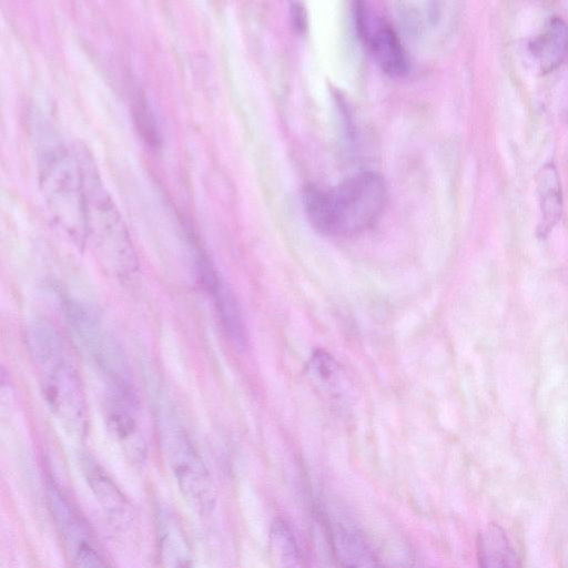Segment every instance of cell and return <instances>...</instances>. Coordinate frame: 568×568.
<instances>
[{"instance_id": "1", "label": "cell", "mask_w": 568, "mask_h": 568, "mask_svg": "<svg viewBox=\"0 0 568 568\" xmlns=\"http://www.w3.org/2000/svg\"><path fill=\"white\" fill-rule=\"evenodd\" d=\"M387 201L384 179L376 172L353 174L331 189L308 184L302 192L304 212L312 226L331 236H352L369 229Z\"/></svg>"}, {"instance_id": "2", "label": "cell", "mask_w": 568, "mask_h": 568, "mask_svg": "<svg viewBox=\"0 0 568 568\" xmlns=\"http://www.w3.org/2000/svg\"><path fill=\"white\" fill-rule=\"evenodd\" d=\"M27 344L37 368L47 405L70 434L81 436L87 427L83 385L69 349L50 324L33 323Z\"/></svg>"}, {"instance_id": "3", "label": "cell", "mask_w": 568, "mask_h": 568, "mask_svg": "<svg viewBox=\"0 0 568 568\" xmlns=\"http://www.w3.org/2000/svg\"><path fill=\"white\" fill-rule=\"evenodd\" d=\"M84 186V239L101 263L115 275H128L138 266L136 255L121 215L104 187L97 164L82 143L74 144Z\"/></svg>"}, {"instance_id": "4", "label": "cell", "mask_w": 568, "mask_h": 568, "mask_svg": "<svg viewBox=\"0 0 568 568\" xmlns=\"http://www.w3.org/2000/svg\"><path fill=\"white\" fill-rule=\"evenodd\" d=\"M40 189L53 216L70 234L84 239V186L75 146L45 143L38 155Z\"/></svg>"}, {"instance_id": "5", "label": "cell", "mask_w": 568, "mask_h": 568, "mask_svg": "<svg viewBox=\"0 0 568 568\" xmlns=\"http://www.w3.org/2000/svg\"><path fill=\"white\" fill-rule=\"evenodd\" d=\"M65 318L75 344L98 369L106 390L136 398L124 353L97 314L87 305L69 300Z\"/></svg>"}, {"instance_id": "6", "label": "cell", "mask_w": 568, "mask_h": 568, "mask_svg": "<svg viewBox=\"0 0 568 568\" xmlns=\"http://www.w3.org/2000/svg\"><path fill=\"white\" fill-rule=\"evenodd\" d=\"M159 423L162 452L181 493L197 510H211L215 504L213 481L187 432L170 413H162Z\"/></svg>"}, {"instance_id": "7", "label": "cell", "mask_w": 568, "mask_h": 568, "mask_svg": "<svg viewBox=\"0 0 568 568\" xmlns=\"http://www.w3.org/2000/svg\"><path fill=\"white\" fill-rule=\"evenodd\" d=\"M353 13L357 34L381 70L392 78L405 77L408 53L390 21L364 1L354 3Z\"/></svg>"}, {"instance_id": "8", "label": "cell", "mask_w": 568, "mask_h": 568, "mask_svg": "<svg viewBox=\"0 0 568 568\" xmlns=\"http://www.w3.org/2000/svg\"><path fill=\"white\" fill-rule=\"evenodd\" d=\"M136 399L106 392L103 403L105 423L123 450L134 465H141L146 458V440L135 415Z\"/></svg>"}, {"instance_id": "9", "label": "cell", "mask_w": 568, "mask_h": 568, "mask_svg": "<svg viewBox=\"0 0 568 568\" xmlns=\"http://www.w3.org/2000/svg\"><path fill=\"white\" fill-rule=\"evenodd\" d=\"M195 263L200 281L214 302L225 333L234 345L244 348L247 343L245 323L232 288L203 252H197Z\"/></svg>"}, {"instance_id": "10", "label": "cell", "mask_w": 568, "mask_h": 568, "mask_svg": "<svg viewBox=\"0 0 568 568\" xmlns=\"http://www.w3.org/2000/svg\"><path fill=\"white\" fill-rule=\"evenodd\" d=\"M328 542L341 568H384L379 557L356 528L342 523L327 527Z\"/></svg>"}, {"instance_id": "11", "label": "cell", "mask_w": 568, "mask_h": 568, "mask_svg": "<svg viewBox=\"0 0 568 568\" xmlns=\"http://www.w3.org/2000/svg\"><path fill=\"white\" fill-rule=\"evenodd\" d=\"M528 48L541 71H552L568 55V23L551 17Z\"/></svg>"}, {"instance_id": "12", "label": "cell", "mask_w": 568, "mask_h": 568, "mask_svg": "<svg viewBox=\"0 0 568 568\" xmlns=\"http://www.w3.org/2000/svg\"><path fill=\"white\" fill-rule=\"evenodd\" d=\"M477 559L479 568H521L507 534L497 524H489L479 532Z\"/></svg>"}, {"instance_id": "13", "label": "cell", "mask_w": 568, "mask_h": 568, "mask_svg": "<svg viewBox=\"0 0 568 568\" xmlns=\"http://www.w3.org/2000/svg\"><path fill=\"white\" fill-rule=\"evenodd\" d=\"M536 183L541 214L537 234L546 237L560 220L562 212L560 180L556 168L551 163L545 164L537 174Z\"/></svg>"}, {"instance_id": "14", "label": "cell", "mask_w": 568, "mask_h": 568, "mask_svg": "<svg viewBox=\"0 0 568 568\" xmlns=\"http://www.w3.org/2000/svg\"><path fill=\"white\" fill-rule=\"evenodd\" d=\"M84 471L91 489L108 516L114 521L124 523L129 515V505L112 479L91 459L84 462Z\"/></svg>"}, {"instance_id": "15", "label": "cell", "mask_w": 568, "mask_h": 568, "mask_svg": "<svg viewBox=\"0 0 568 568\" xmlns=\"http://www.w3.org/2000/svg\"><path fill=\"white\" fill-rule=\"evenodd\" d=\"M270 548L278 568H301V554L295 536L281 518H275L270 527Z\"/></svg>"}, {"instance_id": "16", "label": "cell", "mask_w": 568, "mask_h": 568, "mask_svg": "<svg viewBox=\"0 0 568 568\" xmlns=\"http://www.w3.org/2000/svg\"><path fill=\"white\" fill-rule=\"evenodd\" d=\"M307 374L313 384L332 396L342 384V371L337 362L328 353L317 349L307 364Z\"/></svg>"}, {"instance_id": "17", "label": "cell", "mask_w": 568, "mask_h": 568, "mask_svg": "<svg viewBox=\"0 0 568 568\" xmlns=\"http://www.w3.org/2000/svg\"><path fill=\"white\" fill-rule=\"evenodd\" d=\"M133 116L140 133L151 146L159 144V133L153 114L143 97L135 98L133 102Z\"/></svg>"}, {"instance_id": "18", "label": "cell", "mask_w": 568, "mask_h": 568, "mask_svg": "<svg viewBox=\"0 0 568 568\" xmlns=\"http://www.w3.org/2000/svg\"><path fill=\"white\" fill-rule=\"evenodd\" d=\"M73 549L74 568H108L102 557L89 541L83 540Z\"/></svg>"}, {"instance_id": "19", "label": "cell", "mask_w": 568, "mask_h": 568, "mask_svg": "<svg viewBox=\"0 0 568 568\" xmlns=\"http://www.w3.org/2000/svg\"><path fill=\"white\" fill-rule=\"evenodd\" d=\"M291 18L294 28L297 31L305 30L306 27V12L304 10L303 4L301 3H293L291 6Z\"/></svg>"}, {"instance_id": "20", "label": "cell", "mask_w": 568, "mask_h": 568, "mask_svg": "<svg viewBox=\"0 0 568 568\" xmlns=\"http://www.w3.org/2000/svg\"><path fill=\"white\" fill-rule=\"evenodd\" d=\"M565 114L568 118V106L566 108V113Z\"/></svg>"}]
</instances>
